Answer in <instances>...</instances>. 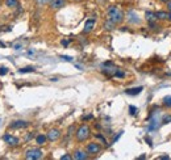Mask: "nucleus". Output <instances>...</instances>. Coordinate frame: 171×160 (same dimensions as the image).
Instances as JSON below:
<instances>
[{"label": "nucleus", "instance_id": "nucleus-6", "mask_svg": "<svg viewBox=\"0 0 171 160\" xmlns=\"http://www.w3.org/2000/svg\"><path fill=\"white\" fill-rule=\"evenodd\" d=\"M3 141L5 142V143H8L9 146H17L19 145V139L16 138V137H12V135H9V134H5L3 137Z\"/></svg>", "mask_w": 171, "mask_h": 160}, {"label": "nucleus", "instance_id": "nucleus-8", "mask_svg": "<svg viewBox=\"0 0 171 160\" xmlns=\"http://www.w3.org/2000/svg\"><path fill=\"white\" fill-rule=\"evenodd\" d=\"M65 5H66V0H51L50 2L51 9H61Z\"/></svg>", "mask_w": 171, "mask_h": 160}, {"label": "nucleus", "instance_id": "nucleus-20", "mask_svg": "<svg viewBox=\"0 0 171 160\" xmlns=\"http://www.w3.org/2000/svg\"><path fill=\"white\" fill-rule=\"evenodd\" d=\"M113 76H117V78H124L125 76V74L122 72V71H120V70H116L115 71V75Z\"/></svg>", "mask_w": 171, "mask_h": 160}, {"label": "nucleus", "instance_id": "nucleus-21", "mask_svg": "<svg viewBox=\"0 0 171 160\" xmlns=\"http://www.w3.org/2000/svg\"><path fill=\"white\" fill-rule=\"evenodd\" d=\"M8 74V68L7 67H0V76H4V75Z\"/></svg>", "mask_w": 171, "mask_h": 160}, {"label": "nucleus", "instance_id": "nucleus-16", "mask_svg": "<svg viewBox=\"0 0 171 160\" xmlns=\"http://www.w3.org/2000/svg\"><path fill=\"white\" fill-rule=\"evenodd\" d=\"M146 18L149 20V21H154L157 17H156V13L154 12H150V11H148L146 12Z\"/></svg>", "mask_w": 171, "mask_h": 160}, {"label": "nucleus", "instance_id": "nucleus-24", "mask_svg": "<svg viewBox=\"0 0 171 160\" xmlns=\"http://www.w3.org/2000/svg\"><path fill=\"white\" fill-rule=\"evenodd\" d=\"M96 138H97V139H100V141H101L103 143H104V145H107V141H105V138L103 137L101 134H96Z\"/></svg>", "mask_w": 171, "mask_h": 160}, {"label": "nucleus", "instance_id": "nucleus-10", "mask_svg": "<svg viewBox=\"0 0 171 160\" xmlns=\"http://www.w3.org/2000/svg\"><path fill=\"white\" fill-rule=\"evenodd\" d=\"M74 159H77V160H84V159H87L88 158V155H87L84 151H82V150H77L74 152V156H73Z\"/></svg>", "mask_w": 171, "mask_h": 160}, {"label": "nucleus", "instance_id": "nucleus-13", "mask_svg": "<svg viewBox=\"0 0 171 160\" xmlns=\"http://www.w3.org/2000/svg\"><path fill=\"white\" fill-rule=\"evenodd\" d=\"M5 5L8 8H17L20 5L19 0H5Z\"/></svg>", "mask_w": 171, "mask_h": 160}, {"label": "nucleus", "instance_id": "nucleus-32", "mask_svg": "<svg viewBox=\"0 0 171 160\" xmlns=\"http://www.w3.org/2000/svg\"><path fill=\"white\" fill-rule=\"evenodd\" d=\"M73 2H77V3H79V2H82V0H73Z\"/></svg>", "mask_w": 171, "mask_h": 160}, {"label": "nucleus", "instance_id": "nucleus-25", "mask_svg": "<svg viewBox=\"0 0 171 160\" xmlns=\"http://www.w3.org/2000/svg\"><path fill=\"white\" fill-rule=\"evenodd\" d=\"M61 58L63 59V61H66V62H73V58H71V57H66V55H61Z\"/></svg>", "mask_w": 171, "mask_h": 160}, {"label": "nucleus", "instance_id": "nucleus-22", "mask_svg": "<svg viewBox=\"0 0 171 160\" xmlns=\"http://www.w3.org/2000/svg\"><path fill=\"white\" fill-rule=\"evenodd\" d=\"M39 5H45V4H50V2L51 0H36Z\"/></svg>", "mask_w": 171, "mask_h": 160}, {"label": "nucleus", "instance_id": "nucleus-1", "mask_svg": "<svg viewBox=\"0 0 171 160\" xmlns=\"http://www.w3.org/2000/svg\"><path fill=\"white\" fill-rule=\"evenodd\" d=\"M107 16H108V20H111L115 24H120L124 20V13L117 7H109L107 11Z\"/></svg>", "mask_w": 171, "mask_h": 160}, {"label": "nucleus", "instance_id": "nucleus-19", "mask_svg": "<svg viewBox=\"0 0 171 160\" xmlns=\"http://www.w3.org/2000/svg\"><path fill=\"white\" fill-rule=\"evenodd\" d=\"M129 113L132 114V115H136V114H137V108L133 106V105H130V106H129Z\"/></svg>", "mask_w": 171, "mask_h": 160}, {"label": "nucleus", "instance_id": "nucleus-18", "mask_svg": "<svg viewBox=\"0 0 171 160\" xmlns=\"http://www.w3.org/2000/svg\"><path fill=\"white\" fill-rule=\"evenodd\" d=\"M163 104L167 108H171V96H166V97L163 98Z\"/></svg>", "mask_w": 171, "mask_h": 160}, {"label": "nucleus", "instance_id": "nucleus-27", "mask_svg": "<svg viewBox=\"0 0 171 160\" xmlns=\"http://www.w3.org/2000/svg\"><path fill=\"white\" fill-rule=\"evenodd\" d=\"M67 159H71L70 155H63V156L61 158V160H67Z\"/></svg>", "mask_w": 171, "mask_h": 160}, {"label": "nucleus", "instance_id": "nucleus-5", "mask_svg": "<svg viewBox=\"0 0 171 160\" xmlns=\"http://www.w3.org/2000/svg\"><path fill=\"white\" fill-rule=\"evenodd\" d=\"M47 139L51 142H54V141H57V139H59V137H61V131H59L58 129H51L49 133H47Z\"/></svg>", "mask_w": 171, "mask_h": 160}, {"label": "nucleus", "instance_id": "nucleus-26", "mask_svg": "<svg viewBox=\"0 0 171 160\" xmlns=\"http://www.w3.org/2000/svg\"><path fill=\"white\" fill-rule=\"evenodd\" d=\"M121 134H122V131H120V133H118V134L116 135V138H115V139H113V143H115V142H116V141H117V139H118V138H120V137H121Z\"/></svg>", "mask_w": 171, "mask_h": 160}, {"label": "nucleus", "instance_id": "nucleus-29", "mask_svg": "<svg viewBox=\"0 0 171 160\" xmlns=\"http://www.w3.org/2000/svg\"><path fill=\"white\" fill-rule=\"evenodd\" d=\"M167 8H169V11H171V0L167 2Z\"/></svg>", "mask_w": 171, "mask_h": 160}, {"label": "nucleus", "instance_id": "nucleus-14", "mask_svg": "<svg viewBox=\"0 0 171 160\" xmlns=\"http://www.w3.org/2000/svg\"><path fill=\"white\" fill-rule=\"evenodd\" d=\"M46 139H47L46 135L39 134V135H37V137H36V142H37V145H45Z\"/></svg>", "mask_w": 171, "mask_h": 160}, {"label": "nucleus", "instance_id": "nucleus-34", "mask_svg": "<svg viewBox=\"0 0 171 160\" xmlns=\"http://www.w3.org/2000/svg\"><path fill=\"white\" fill-rule=\"evenodd\" d=\"M99 2H100V3H103V2H105V0H99Z\"/></svg>", "mask_w": 171, "mask_h": 160}, {"label": "nucleus", "instance_id": "nucleus-4", "mask_svg": "<svg viewBox=\"0 0 171 160\" xmlns=\"http://www.w3.org/2000/svg\"><path fill=\"white\" fill-rule=\"evenodd\" d=\"M86 151H87V154L97 155L101 151V146L99 145V143H88L86 147Z\"/></svg>", "mask_w": 171, "mask_h": 160}, {"label": "nucleus", "instance_id": "nucleus-2", "mask_svg": "<svg viewBox=\"0 0 171 160\" xmlns=\"http://www.w3.org/2000/svg\"><path fill=\"white\" fill-rule=\"evenodd\" d=\"M75 135H77L78 142H84V141H87V139H88V137L91 135V130H90V127L87 126V125H82V126L77 130Z\"/></svg>", "mask_w": 171, "mask_h": 160}, {"label": "nucleus", "instance_id": "nucleus-15", "mask_svg": "<svg viewBox=\"0 0 171 160\" xmlns=\"http://www.w3.org/2000/svg\"><path fill=\"white\" fill-rule=\"evenodd\" d=\"M104 28L107 30H112L113 28H115V22H112L111 20H107V21L104 22Z\"/></svg>", "mask_w": 171, "mask_h": 160}, {"label": "nucleus", "instance_id": "nucleus-11", "mask_svg": "<svg viewBox=\"0 0 171 160\" xmlns=\"http://www.w3.org/2000/svg\"><path fill=\"white\" fill-rule=\"evenodd\" d=\"M142 89H144V88H142V87L129 88V89H126V91H125V93H126V95H130V96H136V95H138V93H141V92H142Z\"/></svg>", "mask_w": 171, "mask_h": 160}, {"label": "nucleus", "instance_id": "nucleus-31", "mask_svg": "<svg viewBox=\"0 0 171 160\" xmlns=\"http://www.w3.org/2000/svg\"><path fill=\"white\" fill-rule=\"evenodd\" d=\"M167 18H169V20H170V21H171V11L169 12V17H167Z\"/></svg>", "mask_w": 171, "mask_h": 160}, {"label": "nucleus", "instance_id": "nucleus-30", "mask_svg": "<svg viewBox=\"0 0 171 160\" xmlns=\"http://www.w3.org/2000/svg\"><path fill=\"white\" fill-rule=\"evenodd\" d=\"M91 118H92V115H86V117L83 118V119H91Z\"/></svg>", "mask_w": 171, "mask_h": 160}, {"label": "nucleus", "instance_id": "nucleus-3", "mask_svg": "<svg viewBox=\"0 0 171 160\" xmlns=\"http://www.w3.org/2000/svg\"><path fill=\"white\" fill-rule=\"evenodd\" d=\"M25 158L29 160H36V159H41L42 158V151L39 148H30L25 152Z\"/></svg>", "mask_w": 171, "mask_h": 160}, {"label": "nucleus", "instance_id": "nucleus-28", "mask_svg": "<svg viewBox=\"0 0 171 160\" xmlns=\"http://www.w3.org/2000/svg\"><path fill=\"white\" fill-rule=\"evenodd\" d=\"M69 43H70V41H66V39H63V41H62V45L63 46H67Z\"/></svg>", "mask_w": 171, "mask_h": 160}, {"label": "nucleus", "instance_id": "nucleus-12", "mask_svg": "<svg viewBox=\"0 0 171 160\" xmlns=\"http://www.w3.org/2000/svg\"><path fill=\"white\" fill-rule=\"evenodd\" d=\"M156 17L158 20H166L169 17V12H165V11H158L156 12Z\"/></svg>", "mask_w": 171, "mask_h": 160}, {"label": "nucleus", "instance_id": "nucleus-23", "mask_svg": "<svg viewBox=\"0 0 171 160\" xmlns=\"http://www.w3.org/2000/svg\"><path fill=\"white\" fill-rule=\"evenodd\" d=\"M169 122H171V115H166V117H163L162 123H169Z\"/></svg>", "mask_w": 171, "mask_h": 160}, {"label": "nucleus", "instance_id": "nucleus-7", "mask_svg": "<svg viewBox=\"0 0 171 160\" xmlns=\"http://www.w3.org/2000/svg\"><path fill=\"white\" fill-rule=\"evenodd\" d=\"M28 125H29V122L19 119V121H13V122H12L9 125V127H11V129H24V127H26Z\"/></svg>", "mask_w": 171, "mask_h": 160}, {"label": "nucleus", "instance_id": "nucleus-9", "mask_svg": "<svg viewBox=\"0 0 171 160\" xmlns=\"http://www.w3.org/2000/svg\"><path fill=\"white\" fill-rule=\"evenodd\" d=\"M94 26H95V20H92V18L87 20L86 25H84V29H83V33H90V32L94 29Z\"/></svg>", "mask_w": 171, "mask_h": 160}, {"label": "nucleus", "instance_id": "nucleus-17", "mask_svg": "<svg viewBox=\"0 0 171 160\" xmlns=\"http://www.w3.org/2000/svg\"><path fill=\"white\" fill-rule=\"evenodd\" d=\"M33 71H34V67L28 66V67H24V68L20 70V72H21V74H25V72H33Z\"/></svg>", "mask_w": 171, "mask_h": 160}, {"label": "nucleus", "instance_id": "nucleus-33", "mask_svg": "<svg viewBox=\"0 0 171 160\" xmlns=\"http://www.w3.org/2000/svg\"><path fill=\"white\" fill-rule=\"evenodd\" d=\"M161 2H163V3H167V2H169V0H161Z\"/></svg>", "mask_w": 171, "mask_h": 160}]
</instances>
